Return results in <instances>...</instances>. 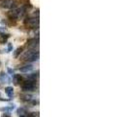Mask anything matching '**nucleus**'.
Returning <instances> with one entry per match:
<instances>
[{"label":"nucleus","mask_w":129,"mask_h":117,"mask_svg":"<svg viewBox=\"0 0 129 117\" xmlns=\"http://www.w3.org/2000/svg\"><path fill=\"white\" fill-rule=\"evenodd\" d=\"M26 12V8L25 6H21L20 8H15V9H12L9 13H8V16L11 20H18L19 18H22L24 16Z\"/></svg>","instance_id":"obj_1"},{"label":"nucleus","mask_w":129,"mask_h":117,"mask_svg":"<svg viewBox=\"0 0 129 117\" xmlns=\"http://www.w3.org/2000/svg\"><path fill=\"white\" fill-rule=\"evenodd\" d=\"M36 80H29V79H26V80H22V82L20 83L21 84V90L23 92H32V91H35L36 89Z\"/></svg>","instance_id":"obj_2"},{"label":"nucleus","mask_w":129,"mask_h":117,"mask_svg":"<svg viewBox=\"0 0 129 117\" xmlns=\"http://www.w3.org/2000/svg\"><path fill=\"white\" fill-rule=\"evenodd\" d=\"M0 7L3 9H15L18 7V2L16 0H1Z\"/></svg>","instance_id":"obj_3"},{"label":"nucleus","mask_w":129,"mask_h":117,"mask_svg":"<svg viewBox=\"0 0 129 117\" xmlns=\"http://www.w3.org/2000/svg\"><path fill=\"white\" fill-rule=\"evenodd\" d=\"M26 24H28L29 26L33 27V28H36L39 26V18H28L26 19V21H24Z\"/></svg>","instance_id":"obj_4"},{"label":"nucleus","mask_w":129,"mask_h":117,"mask_svg":"<svg viewBox=\"0 0 129 117\" xmlns=\"http://www.w3.org/2000/svg\"><path fill=\"white\" fill-rule=\"evenodd\" d=\"M27 45H28V48L29 49H36L38 48L39 46V40L38 38H32V39H29L28 42H27Z\"/></svg>","instance_id":"obj_5"},{"label":"nucleus","mask_w":129,"mask_h":117,"mask_svg":"<svg viewBox=\"0 0 129 117\" xmlns=\"http://www.w3.org/2000/svg\"><path fill=\"white\" fill-rule=\"evenodd\" d=\"M38 60H39V52L37 51V52H33V53L27 58L26 62H28V63H33V62H37Z\"/></svg>","instance_id":"obj_6"},{"label":"nucleus","mask_w":129,"mask_h":117,"mask_svg":"<svg viewBox=\"0 0 129 117\" xmlns=\"http://www.w3.org/2000/svg\"><path fill=\"white\" fill-rule=\"evenodd\" d=\"M32 69H33V65H32V64H25L24 66L19 67V71H20V72H24V73L29 72V71H31Z\"/></svg>","instance_id":"obj_7"},{"label":"nucleus","mask_w":129,"mask_h":117,"mask_svg":"<svg viewBox=\"0 0 129 117\" xmlns=\"http://www.w3.org/2000/svg\"><path fill=\"white\" fill-rule=\"evenodd\" d=\"M13 80H14V83H15L16 85H18V84H19V83L22 82L23 78H22V76H21L20 74H15L14 77H13Z\"/></svg>","instance_id":"obj_8"},{"label":"nucleus","mask_w":129,"mask_h":117,"mask_svg":"<svg viewBox=\"0 0 129 117\" xmlns=\"http://www.w3.org/2000/svg\"><path fill=\"white\" fill-rule=\"evenodd\" d=\"M27 79L29 80H36L39 77V72H35V73H31V74H27Z\"/></svg>","instance_id":"obj_9"},{"label":"nucleus","mask_w":129,"mask_h":117,"mask_svg":"<svg viewBox=\"0 0 129 117\" xmlns=\"http://www.w3.org/2000/svg\"><path fill=\"white\" fill-rule=\"evenodd\" d=\"M5 92H6V94H7L10 98H12L13 95H14V90H13L12 87H7V88L5 89Z\"/></svg>","instance_id":"obj_10"},{"label":"nucleus","mask_w":129,"mask_h":117,"mask_svg":"<svg viewBox=\"0 0 129 117\" xmlns=\"http://www.w3.org/2000/svg\"><path fill=\"white\" fill-rule=\"evenodd\" d=\"M18 115H19V116H25V115H26V113H27V111H26V109H25V108L20 107V108H18Z\"/></svg>","instance_id":"obj_11"},{"label":"nucleus","mask_w":129,"mask_h":117,"mask_svg":"<svg viewBox=\"0 0 129 117\" xmlns=\"http://www.w3.org/2000/svg\"><path fill=\"white\" fill-rule=\"evenodd\" d=\"M21 52H22V48H21V47H20V48H18V49L16 50L15 54H14V55H15V57H16V58H18V57L19 56V54H20Z\"/></svg>","instance_id":"obj_12"},{"label":"nucleus","mask_w":129,"mask_h":117,"mask_svg":"<svg viewBox=\"0 0 129 117\" xmlns=\"http://www.w3.org/2000/svg\"><path fill=\"white\" fill-rule=\"evenodd\" d=\"M26 117H38V114L36 112H27L26 113Z\"/></svg>","instance_id":"obj_13"},{"label":"nucleus","mask_w":129,"mask_h":117,"mask_svg":"<svg viewBox=\"0 0 129 117\" xmlns=\"http://www.w3.org/2000/svg\"><path fill=\"white\" fill-rule=\"evenodd\" d=\"M5 30H6V27H0V33L5 32Z\"/></svg>","instance_id":"obj_14"},{"label":"nucleus","mask_w":129,"mask_h":117,"mask_svg":"<svg viewBox=\"0 0 129 117\" xmlns=\"http://www.w3.org/2000/svg\"><path fill=\"white\" fill-rule=\"evenodd\" d=\"M2 117H11V115H10V113H8V112H7V113H4Z\"/></svg>","instance_id":"obj_15"},{"label":"nucleus","mask_w":129,"mask_h":117,"mask_svg":"<svg viewBox=\"0 0 129 117\" xmlns=\"http://www.w3.org/2000/svg\"><path fill=\"white\" fill-rule=\"evenodd\" d=\"M8 72H9V73H10V74H12V75H13V74H14V71H13V70H12V69H11V68H9V69H8Z\"/></svg>","instance_id":"obj_16"},{"label":"nucleus","mask_w":129,"mask_h":117,"mask_svg":"<svg viewBox=\"0 0 129 117\" xmlns=\"http://www.w3.org/2000/svg\"><path fill=\"white\" fill-rule=\"evenodd\" d=\"M11 50H12V45H11V44H9V45H8V51L10 52Z\"/></svg>","instance_id":"obj_17"},{"label":"nucleus","mask_w":129,"mask_h":117,"mask_svg":"<svg viewBox=\"0 0 129 117\" xmlns=\"http://www.w3.org/2000/svg\"><path fill=\"white\" fill-rule=\"evenodd\" d=\"M19 117H26V116H19Z\"/></svg>","instance_id":"obj_18"}]
</instances>
